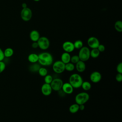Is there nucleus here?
<instances>
[{
	"instance_id": "nucleus-30",
	"label": "nucleus",
	"mask_w": 122,
	"mask_h": 122,
	"mask_svg": "<svg viewBox=\"0 0 122 122\" xmlns=\"http://www.w3.org/2000/svg\"><path fill=\"white\" fill-rule=\"evenodd\" d=\"M116 71L118 73H122V62L119 63L116 66Z\"/></svg>"
},
{
	"instance_id": "nucleus-11",
	"label": "nucleus",
	"mask_w": 122,
	"mask_h": 122,
	"mask_svg": "<svg viewBox=\"0 0 122 122\" xmlns=\"http://www.w3.org/2000/svg\"><path fill=\"white\" fill-rule=\"evenodd\" d=\"M62 48L64 52L68 53L72 52L75 49L73 43L70 41H66L64 42L62 45Z\"/></svg>"
},
{
	"instance_id": "nucleus-33",
	"label": "nucleus",
	"mask_w": 122,
	"mask_h": 122,
	"mask_svg": "<svg viewBox=\"0 0 122 122\" xmlns=\"http://www.w3.org/2000/svg\"><path fill=\"white\" fill-rule=\"evenodd\" d=\"M4 58H5V57L4 55L3 51L0 48V61H2L3 60V59H4Z\"/></svg>"
},
{
	"instance_id": "nucleus-10",
	"label": "nucleus",
	"mask_w": 122,
	"mask_h": 122,
	"mask_svg": "<svg viewBox=\"0 0 122 122\" xmlns=\"http://www.w3.org/2000/svg\"><path fill=\"white\" fill-rule=\"evenodd\" d=\"M102 77V74L99 71H94L91 73L90 75V80L92 83H97L101 81Z\"/></svg>"
},
{
	"instance_id": "nucleus-23",
	"label": "nucleus",
	"mask_w": 122,
	"mask_h": 122,
	"mask_svg": "<svg viewBox=\"0 0 122 122\" xmlns=\"http://www.w3.org/2000/svg\"><path fill=\"white\" fill-rule=\"evenodd\" d=\"M114 28L118 32H121L122 31V21L121 20H117L114 23Z\"/></svg>"
},
{
	"instance_id": "nucleus-14",
	"label": "nucleus",
	"mask_w": 122,
	"mask_h": 122,
	"mask_svg": "<svg viewBox=\"0 0 122 122\" xmlns=\"http://www.w3.org/2000/svg\"><path fill=\"white\" fill-rule=\"evenodd\" d=\"M86 64L84 61L80 60L78 62H77L75 65V68L76 71L80 73L83 72L85 71L86 69Z\"/></svg>"
},
{
	"instance_id": "nucleus-32",
	"label": "nucleus",
	"mask_w": 122,
	"mask_h": 122,
	"mask_svg": "<svg viewBox=\"0 0 122 122\" xmlns=\"http://www.w3.org/2000/svg\"><path fill=\"white\" fill-rule=\"evenodd\" d=\"M97 49L99 50V51L100 52H102L105 51V47L104 45H103L102 44H100L97 47Z\"/></svg>"
},
{
	"instance_id": "nucleus-9",
	"label": "nucleus",
	"mask_w": 122,
	"mask_h": 122,
	"mask_svg": "<svg viewBox=\"0 0 122 122\" xmlns=\"http://www.w3.org/2000/svg\"><path fill=\"white\" fill-rule=\"evenodd\" d=\"M100 44L99 40L95 37H90L87 40V44L91 49L97 48Z\"/></svg>"
},
{
	"instance_id": "nucleus-24",
	"label": "nucleus",
	"mask_w": 122,
	"mask_h": 122,
	"mask_svg": "<svg viewBox=\"0 0 122 122\" xmlns=\"http://www.w3.org/2000/svg\"><path fill=\"white\" fill-rule=\"evenodd\" d=\"M75 69V65L70 62L65 64V70L68 71H72Z\"/></svg>"
},
{
	"instance_id": "nucleus-17",
	"label": "nucleus",
	"mask_w": 122,
	"mask_h": 122,
	"mask_svg": "<svg viewBox=\"0 0 122 122\" xmlns=\"http://www.w3.org/2000/svg\"><path fill=\"white\" fill-rule=\"evenodd\" d=\"M38 54L35 53H31L28 56V61L31 63L38 62Z\"/></svg>"
},
{
	"instance_id": "nucleus-28",
	"label": "nucleus",
	"mask_w": 122,
	"mask_h": 122,
	"mask_svg": "<svg viewBox=\"0 0 122 122\" xmlns=\"http://www.w3.org/2000/svg\"><path fill=\"white\" fill-rule=\"evenodd\" d=\"M79 61H80V59L78 55H74L71 57L70 62L74 64H75Z\"/></svg>"
},
{
	"instance_id": "nucleus-6",
	"label": "nucleus",
	"mask_w": 122,
	"mask_h": 122,
	"mask_svg": "<svg viewBox=\"0 0 122 122\" xmlns=\"http://www.w3.org/2000/svg\"><path fill=\"white\" fill-rule=\"evenodd\" d=\"M38 47L42 50L48 49L50 45V42L48 38L45 36L40 37L37 41Z\"/></svg>"
},
{
	"instance_id": "nucleus-20",
	"label": "nucleus",
	"mask_w": 122,
	"mask_h": 122,
	"mask_svg": "<svg viewBox=\"0 0 122 122\" xmlns=\"http://www.w3.org/2000/svg\"><path fill=\"white\" fill-rule=\"evenodd\" d=\"M3 53L5 57L10 58L13 55L14 51L11 48H7L3 51Z\"/></svg>"
},
{
	"instance_id": "nucleus-19",
	"label": "nucleus",
	"mask_w": 122,
	"mask_h": 122,
	"mask_svg": "<svg viewBox=\"0 0 122 122\" xmlns=\"http://www.w3.org/2000/svg\"><path fill=\"white\" fill-rule=\"evenodd\" d=\"M81 87L84 91H88L91 90L92 85L91 82L88 81H83Z\"/></svg>"
},
{
	"instance_id": "nucleus-37",
	"label": "nucleus",
	"mask_w": 122,
	"mask_h": 122,
	"mask_svg": "<svg viewBox=\"0 0 122 122\" xmlns=\"http://www.w3.org/2000/svg\"><path fill=\"white\" fill-rule=\"evenodd\" d=\"M34 0V1H36V2H37V1H40V0Z\"/></svg>"
},
{
	"instance_id": "nucleus-35",
	"label": "nucleus",
	"mask_w": 122,
	"mask_h": 122,
	"mask_svg": "<svg viewBox=\"0 0 122 122\" xmlns=\"http://www.w3.org/2000/svg\"><path fill=\"white\" fill-rule=\"evenodd\" d=\"M79 110L80 111H83L85 109V106L84 104H81L79 105Z\"/></svg>"
},
{
	"instance_id": "nucleus-4",
	"label": "nucleus",
	"mask_w": 122,
	"mask_h": 122,
	"mask_svg": "<svg viewBox=\"0 0 122 122\" xmlns=\"http://www.w3.org/2000/svg\"><path fill=\"white\" fill-rule=\"evenodd\" d=\"M78 55L80 60L85 62L90 58V50L87 46H83L79 50Z\"/></svg>"
},
{
	"instance_id": "nucleus-25",
	"label": "nucleus",
	"mask_w": 122,
	"mask_h": 122,
	"mask_svg": "<svg viewBox=\"0 0 122 122\" xmlns=\"http://www.w3.org/2000/svg\"><path fill=\"white\" fill-rule=\"evenodd\" d=\"M39 74L41 77H44L48 74L47 69L44 67H41L38 71Z\"/></svg>"
},
{
	"instance_id": "nucleus-13",
	"label": "nucleus",
	"mask_w": 122,
	"mask_h": 122,
	"mask_svg": "<svg viewBox=\"0 0 122 122\" xmlns=\"http://www.w3.org/2000/svg\"><path fill=\"white\" fill-rule=\"evenodd\" d=\"M61 90L65 93V94H71L73 92L74 88L69 82H67L63 83Z\"/></svg>"
},
{
	"instance_id": "nucleus-5",
	"label": "nucleus",
	"mask_w": 122,
	"mask_h": 122,
	"mask_svg": "<svg viewBox=\"0 0 122 122\" xmlns=\"http://www.w3.org/2000/svg\"><path fill=\"white\" fill-rule=\"evenodd\" d=\"M52 68L53 71L57 74L62 73L65 71V64L61 60L53 62Z\"/></svg>"
},
{
	"instance_id": "nucleus-16",
	"label": "nucleus",
	"mask_w": 122,
	"mask_h": 122,
	"mask_svg": "<svg viewBox=\"0 0 122 122\" xmlns=\"http://www.w3.org/2000/svg\"><path fill=\"white\" fill-rule=\"evenodd\" d=\"M71 55L70 53L64 52L62 53L61 56V61L63 62L64 64H66L70 62L71 60Z\"/></svg>"
},
{
	"instance_id": "nucleus-26",
	"label": "nucleus",
	"mask_w": 122,
	"mask_h": 122,
	"mask_svg": "<svg viewBox=\"0 0 122 122\" xmlns=\"http://www.w3.org/2000/svg\"><path fill=\"white\" fill-rule=\"evenodd\" d=\"M73 45L75 49H79V50H80L81 48H82L83 46V44L82 41L80 40H78L75 41L73 43Z\"/></svg>"
},
{
	"instance_id": "nucleus-7",
	"label": "nucleus",
	"mask_w": 122,
	"mask_h": 122,
	"mask_svg": "<svg viewBox=\"0 0 122 122\" xmlns=\"http://www.w3.org/2000/svg\"><path fill=\"white\" fill-rule=\"evenodd\" d=\"M32 16V12L30 9L28 7L22 8L20 12V17L21 19L25 21H28L31 20Z\"/></svg>"
},
{
	"instance_id": "nucleus-3",
	"label": "nucleus",
	"mask_w": 122,
	"mask_h": 122,
	"mask_svg": "<svg viewBox=\"0 0 122 122\" xmlns=\"http://www.w3.org/2000/svg\"><path fill=\"white\" fill-rule=\"evenodd\" d=\"M90 99L89 94L86 92H81L77 94L75 97V103L78 105L84 104Z\"/></svg>"
},
{
	"instance_id": "nucleus-31",
	"label": "nucleus",
	"mask_w": 122,
	"mask_h": 122,
	"mask_svg": "<svg viewBox=\"0 0 122 122\" xmlns=\"http://www.w3.org/2000/svg\"><path fill=\"white\" fill-rule=\"evenodd\" d=\"M115 80L117 82H121L122 81V73H117L115 76Z\"/></svg>"
},
{
	"instance_id": "nucleus-22",
	"label": "nucleus",
	"mask_w": 122,
	"mask_h": 122,
	"mask_svg": "<svg viewBox=\"0 0 122 122\" xmlns=\"http://www.w3.org/2000/svg\"><path fill=\"white\" fill-rule=\"evenodd\" d=\"M40 67H41L40 64L39 63H37V62H36V63H32V64H31L30 66L29 69L30 71L31 72H36L38 71V70Z\"/></svg>"
},
{
	"instance_id": "nucleus-15",
	"label": "nucleus",
	"mask_w": 122,
	"mask_h": 122,
	"mask_svg": "<svg viewBox=\"0 0 122 122\" xmlns=\"http://www.w3.org/2000/svg\"><path fill=\"white\" fill-rule=\"evenodd\" d=\"M40 37V33L37 30H32L30 33V38L33 41H37Z\"/></svg>"
},
{
	"instance_id": "nucleus-8",
	"label": "nucleus",
	"mask_w": 122,
	"mask_h": 122,
	"mask_svg": "<svg viewBox=\"0 0 122 122\" xmlns=\"http://www.w3.org/2000/svg\"><path fill=\"white\" fill-rule=\"evenodd\" d=\"M63 84V81L61 79L59 78H56L53 79L50 83V85L52 90L56 92H58L61 89Z\"/></svg>"
},
{
	"instance_id": "nucleus-12",
	"label": "nucleus",
	"mask_w": 122,
	"mask_h": 122,
	"mask_svg": "<svg viewBox=\"0 0 122 122\" xmlns=\"http://www.w3.org/2000/svg\"><path fill=\"white\" fill-rule=\"evenodd\" d=\"M52 91V89L51 87L50 84L44 83L41 87V92L42 94L45 96H48L51 94Z\"/></svg>"
},
{
	"instance_id": "nucleus-29",
	"label": "nucleus",
	"mask_w": 122,
	"mask_h": 122,
	"mask_svg": "<svg viewBox=\"0 0 122 122\" xmlns=\"http://www.w3.org/2000/svg\"><path fill=\"white\" fill-rule=\"evenodd\" d=\"M6 68V64L2 61H0V73L2 72Z\"/></svg>"
},
{
	"instance_id": "nucleus-2",
	"label": "nucleus",
	"mask_w": 122,
	"mask_h": 122,
	"mask_svg": "<svg viewBox=\"0 0 122 122\" xmlns=\"http://www.w3.org/2000/svg\"><path fill=\"white\" fill-rule=\"evenodd\" d=\"M82 77L78 73H73L69 77V82L74 89H78L81 87L83 82Z\"/></svg>"
},
{
	"instance_id": "nucleus-34",
	"label": "nucleus",
	"mask_w": 122,
	"mask_h": 122,
	"mask_svg": "<svg viewBox=\"0 0 122 122\" xmlns=\"http://www.w3.org/2000/svg\"><path fill=\"white\" fill-rule=\"evenodd\" d=\"M31 47L33 49H36V48H38V44L37 41L33 42L31 44Z\"/></svg>"
},
{
	"instance_id": "nucleus-1",
	"label": "nucleus",
	"mask_w": 122,
	"mask_h": 122,
	"mask_svg": "<svg viewBox=\"0 0 122 122\" xmlns=\"http://www.w3.org/2000/svg\"><path fill=\"white\" fill-rule=\"evenodd\" d=\"M38 63L42 66H48L52 65L53 62L52 55L48 52H42L38 54Z\"/></svg>"
},
{
	"instance_id": "nucleus-18",
	"label": "nucleus",
	"mask_w": 122,
	"mask_h": 122,
	"mask_svg": "<svg viewBox=\"0 0 122 122\" xmlns=\"http://www.w3.org/2000/svg\"><path fill=\"white\" fill-rule=\"evenodd\" d=\"M79 105L75 103L71 104L69 108V112L71 113H75L79 110Z\"/></svg>"
},
{
	"instance_id": "nucleus-36",
	"label": "nucleus",
	"mask_w": 122,
	"mask_h": 122,
	"mask_svg": "<svg viewBox=\"0 0 122 122\" xmlns=\"http://www.w3.org/2000/svg\"><path fill=\"white\" fill-rule=\"evenodd\" d=\"M21 7L22 8H25L27 7V4L26 3H22L21 4Z\"/></svg>"
},
{
	"instance_id": "nucleus-27",
	"label": "nucleus",
	"mask_w": 122,
	"mask_h": 122,
	"mask_svg": "<svg viewBox=\"0 0 122 122\" xmlns=\"http://www.w3.org/2000/svg\"><path fill=\"white\" fill-rule=\"evenodd\" d=\"M53 78L52 76L50 75V74H47L44 77V83H48V84H50L52 81L53 80Z\"/></svg>"
},
{
	"instance_id": "nucleus-21",
	"label": "nucleus",
	"mask_w": 122,
	"mask_h": 122,
	"mask_svg": "<svg viewBox=\"0 0 122 122\" xmlns=\"http://www.w3.org/2000/svg\"><path fill=\"white\" fill-rule=\"evenodd\" d=\"M100 54V52L97 49V48L92 49L90 50V57L95 59L98 58Z\"/></svg>"
}]
</instances>
